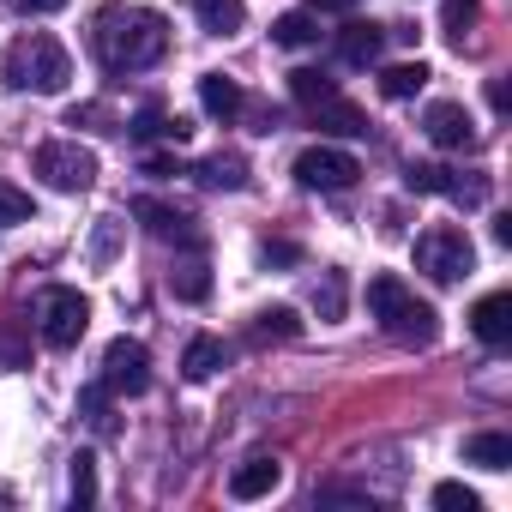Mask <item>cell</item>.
<instances>
[{
  "mask_svg": "<svg viewBox=\"0 0 512 512\" xmlns=\"http://www.w3.org/2000/svg\"><path fill=\"white\" fill-rule=\"evenodd\" d=\"M91 49H97L103 73H145L169 55V19L151 7H103Z\"/></svg>",
  "mask_w": 512,
  "mask_h": 512,
  "instance_id": "1",
  "label": "cell"
},
{
  "mask_svg": "<svg viewBox=\"0 0 512 512\" xmlns=\"http://www.w3.org/2000/svg\"><path fill=\"white\" fill-rule=\"evenodd\" d=\"M368 314L386 326V338H398V344H410V350H428V344L440 338V314H434L428 302H416V290H410L404 278H392V272L368 278Z\"/></svg>",
  "mask_w": 512,
  "mask_h": 512,
  "instance_id": "2",
  "label": "cell"
},
{
  "mask_svg": "<svg viewBox=\"0 0 512 512\" xmlns=\"http://www.w3.org/2000/svg\"><path fill=\"white\" fill-rule=\"evenodd\" d=\"M0 79H7L13 91L61 97V91L73 85V55H67V49H61L55 37L31 31V37H19V43L7 49V61H0Z\"/></svg>",
  "mask_w": 512,
  "mask_h": 512,
  "instance_id": "3",
  "label": "cell"
},
{
  "mask_svg": "<svg viewBox=\"0 0 512 512\" xmlns=\"http://www.w3.org/2000/svg\"><path fill=\"white\" fill-rule=\"evenodd\" d=\"M416 272H428L434 284H458L476 272V247L458 223H434L416 235Z\"/></svg>",
  "mask_w": 512,
  "mask_h": 512,
  "instance_id": "4",
  "label": "cell"
},
{
  "mask_svg": "<svg viewBox=\"0 0 512 512\" xmlns=\"http://www.w3.org/2000/svg\"><path fill=\"white\" fill-rule=\"evenodd\" d=\"M85 326H91V302H85L73 284H49L43 302H37V332H43V344H49V350H73V344L85 338Z\"/></svg>",
  "mask_w": 512,
  "mask_h": 512,
  "instance_id": "5",
  "label": "cell"
},
{
  "mask_svg": "<svg viewBox=\"0 0 512 512\" xmlns=\"http://www.w3.org/2000/svg\"><path fill=\"white\" fill-rule=\"evenodd\" d=\"M37 175L55 193H85V187H97V157L79 139H49V145H37Z\"/></svg>",
  "mask_w": 512,
  "mask_h": 512,
  "instance_id": "6",
  "label": "cell"
},
{
  "mask_svg": "<svg viewBox=\"0 0 512 512\" xmlns=\"http://www.w3.org/2000/svg\"><path fill=\"white\" fill-rule=\"evenodd\" d=\"M356 175H362V163L350 151H338V145H308L296 157V181L308 193H344V187H356Z\"/></svg>",
  "mask_w": 512,
  "mask_h": 512,
  "instance_id": "7",
  "label": "cell"
},
{
  "mask_svg": "<svg viewBox=\"0 0 512 512\" xmlns=\"http://www.w3.org/2000/svg\"><path fill=\"white\" fill-rule=\"evenodd\" d=\"M103 386L121 392V398H139V392L151 386V350H145L139 338H115V344L103 350Z\"/></svg>",
  "mask_w": 512,
  "mask_h": 512,
  "instance_id": "8",
  "label": "cell"
},
{
  "mask_svg": "<svg viewBox=\"0 0 512 512\" xmlns=\"http://www.w3.org/2000/svg\"><path fill=\"white\" fill-rule=\"evenodd\" d=\"M404 187H410V193H446V199H458V205H482V199H488V175H452V169H440V163H410V169H404Z\"/></svg>",
  "mask_w": 512,
  "mask_h": 512,
  "instance_id": "9",
  "label": "cell"
},
{
  "mask_svg": "<svg viewBox=\"0 0 512 512\" xmlns=\"http://www.w3.org/2000/svg\"><path fill=\"white\" fill-rule=\"evenodd\" d=\"M422 133H428L440 151H470V145H476V121H470L464 103H428Z\"/></svg>",
  "mask_w": 512,
  "mask_h": 512,
  "instance_id": "10",
  "label": "cell"
},
{
  "mask_svg": "<svg viewBox=\"0 0 512 512\" xmlns=\"http://www.w3.org/2000/svg\"><path fill=\"white\" fill-rule=\"evenodd\" d=\"M470 332H476L488 350H506V344H512V296H506V290L482 296V302L470 308Z\"/></svg>",
  "mask_w": 512,
  "mask_h": 512,
  "instance_id": "11",
  "label": "cell"
},
{
  "mask_svg": "<svg viewBox=\"0 0 512 512\" xmlns=\"http://www.w3.org/2000/svg\"><path fill=\"white\" fill-rule=\"evenodd\" d=\"M278 482H284V464H278V458H247V464L229 476V494H235V500H266Z\"/></svg>",
  "mask_w": 512,
  "mask_h": 512,
  "instance_id": "12",
  "label": "cell"
},
{
  "mask_svg": "<svg viewBox=\"0 0 512 512\" xmlns=\"http://www.w3.org/2000/svg\"><path fill=\"white\" fill-rule=\"evenodd\" d=\"M380 49H386V31H380V25L350 19V25L338 31V55H344L350 67H374V61H380Z\"/></svg>",
  "mask_w": 512,
  "mask_h": 512,
  "instance_id": "13",
  "label": "cell"
},
{
  "mask_svg": "<svg viewBox=\"0 0 512 512\" xmlns=\"http://www.w3.org/2000/svg\"><path fill=\"white\" fill-rule=\"evenodd\" d=\"M199 109H205L211 121H235V115L247 109V97H241V85H235V79L205 73V79H199Z\"/></svg>",
  "mask_w": 512,
  "mask_h": 512,
  "instance_id": "14",
  "label": "cell"
},
{
  "mask_svg": "<svg viewBox=\"0 0 512 512\" xmlns=\"http://www.w3.org/2000/svg\"><path fill=\"white\" fill-rule=\"evenodd\" d=\"M308 115H314L320 133H338V139H362V133H368V115H362L356 103H344V97H326V103H314Z\"/></svg>",
  "mask_w": 512,
  "mask_h": 512,
  "instance_id": "15",
  "label": "cell"
},
{
  "mask_svg": "<svg viewBox=\"0 0 512 512\" xmlns=\"http://www.w3.org/2000/svg\"><path fill=\"white\" fill-rule=\"evenodd\" d=\"M193 19L211 31V37H235L247 25V0H193Z\"/></svg>",
  "mask_w": 512,
  "mask_h": 512,
  "instance_id": "16",
  "label": "cell"
},
{
  "mask_svg": "<svg viewBox=\"0 0 512 512\" xmlns=\"http://www.w3.org/2000/svg\"><path fill=\"white\" fill-rule=\"evenodd\" d=\"M31 362V320L0 314V368H25Z\"/></svg>",
  "mask_w": 512,
  "mask_h": 512,
  "instance_id": "17",
  "label": "cell"
},
{
  "mask_svg": "<svg viewBox=\"0 0 512 512\" xmlns=\"http://www.w3.org/2000/svg\"><path fill=\"white\" fill-rule=\"evenodd\" d=\"M193 175H199L205 187H229V193H235V187H247V163H241L235 151H217V157H205Z\"/></svg>",
  "mask_w": 512,
  "mask_h": 512,
  "instance_id": "18",
  "label": "cell"
},
{
  "mask_svg": "<svg viewBox=\"0 0 512 512\" xmlns=\"http://www.w3.org/2000/svg\"><path fill=\"white\" fill-rule=\"evenodd\" d=\"M133 217H139L151 235H193L187 217H181L175 205H163V199H133Z\"/></svg>",
  "mask_w": 512,
  "mask_h": 512,
  "instance_id": "19",
  "label": "cell"
},
{
  "mask_svg": "<svg viewBox=\"0 0 512 512\" xmlns=\"http://www.w3.org/2000/svg\"><path fill=\"white\" fill-rule=\"evenodd\" d=\"M464 464L506 470V464H512V440H506V434H470V440H464Z\"/></svg>",
  "mask_w": 512,
  "mask_h": 512,
  "instance_id": "20",
  "label": "cell"
},
{
  "mask_svg": "<svg viewBox=\"0 0 512 512\" xmlns=\"http://www.w3.org/2000/svg\"><path fill=\"white\" fill-rule=\"evenodd\" d=\"M272 43L308 49V43H320V19L314 13H284V19H272Z\"/></svg>",
  "mask_w": 512,
  "mask_h": 512,
  "instance_id": "21",
  "label": "cell"
},
{
  "mask_svg": "<svg viewBox=\"0 0 512 512\" xmlns=\"http://www.w3.org/2000/svg\"><path fill=\"white\" fill-rule=\"evenodd\" d=\"M422 85H428V67H422V61H398V67H386V73H380V91H386L392 103L416 97Z\"/></svg>",
  "mask_w": 512,
  "mask_h": 512,
  "instance_id": "22",
  "label": "cell"
},
{
  "mask_svg": "<svg viewBox=\"0 0 512 512\" xmlns=\"http://www.w3.org/2000/svg\"><path fill=\"white\" fill-rule=\"evenodd\" d=\"M217 368H223V338H193L187 356H181V374L187 380H211Z\"/></svg>",
  "mask_w": 512,
  "mask_h": 512,
  "instance_id": "23",
  "label": "cell"
},
{
  "mask_svg": "<svg viewBox=\"0 0 512 512\" xmlns=\"http://www.w3.org/2000/svg\"><path fill=\"white\" fill-rule=\"evenodd\" d=\"M290 97H296L302 109H314V103L338 97V85H332L326 73H314V67H296V73H290Z\"/></svg>",
  "mask_w": 512,
  "mask_h": 512,
  "instance_id": "24",
  "label": "cell"
},
{
  "mask_svg": "<svg viewBox=\"0 0 512 512\" xmlns=\"http://www.w3.org/2000/svg\"><path fill=\"white\" fill-rule=\"evenodd\" d=\"M169 284H175V296H181V302H205V296H211V272H205V260L175 266V272H169Z\"/></svg>",
  "mask_w": 512,
  "mask_h": 512,
  "instance_id": "25",
  "label": "cell"
},
{
  "mask_svg": "<svg viewBox=\"0 0 512 512\" xmlns=\"http://www.w3.org/2000/svg\"><path fill=\"white\" fill-rule=\"evenodd\" d=\"M253 338H302L296 308H266V314H260V326H253Z\"/></svg>",
  "mask_w": 512,
  "mask_h": 512,
  "instance_id": "26",
  "label": "cell"
},
{
  "mask_svg": "<svg viewBox=\"0 0 512 512\" xmlns=\"http://www.w3.org/2000/svg\"><path fill=\"white\" fill-rule=\"evenodd\" d=\"M13 223H31V193L0 181V229H13Z\"/></svg>",
  "mask_w": 512,
  "mask_h": 512,
  "instance_id": "27",
  "label": "cell"
},
{
  "mask_svg": "<svg viewBox=\"0 0 512 512\" xmlns=\"http://www.w3.org/2000/svg\"><path fill=\"white\" fill-rule=\"evenodd\" d=\"M91 500H97V458L79 452L73 458V506H91Z\"/></svg>",
  "mask_w": 512,
  "mask_h": 512,
  "instance_id": "28",
  "label": "cell"
},
{
  "mask_svg": "<svg viewBox=\"0 0 512 512\" xmlns=\"http://www.w3.org/2000/svg\"><path fill=\"white\" fill-rule=\"evenodd\" d=\"M434 506H440V512H476L482 500H476V488H464V482H434Z\"/></svg>",
  "mask_w": 512,
  "mask_h": 512,
  "instance_id": "29",
  "label": "cell"
},
{
  "mask_svg": "<svg viewBox=\"0 0 512 512\" xmlns=\"http://www.w3.org/2000/svg\"><path fill=\"white\" fill-rule=\"evenodd\" d=\"M314 308H320V320H338V314H344V272H326V284H320Z\"/></svg>",
  "mask_w": 512,
  "mask_h": 512,
  "instance_id": "30",
  "label": "cell"
},
{
  "mask_svg": "<svg viewBox=\"0 0 512 512\" xmlns=\"http://www.w3.org/2000/svg\"><path fill=\"white\" fill-rule=\"evenodd\" d=\"M79 410H85V422H91L97 434H109V386H85Z\"/></svg>",
  "mask_w": 512,
  "mask_h": 512,
  "instance_id": "31",
  "label": "cell"
},
{
  "mask_svg": "<svg viewBox=\"0 0 512 512\" xmlns=\"http://www.w3.org/2000/svg\"><path fill=\"white\" fill-rule=\"evenodd\" d=\"M470 19H476V0H446V37H452V43H464Z\"/></svg>",
  "mask_w": 512,
  "mask_h": 512,
  "instance_id": "32",
  "label": "cell"
},
{
  "mask_svg": "<svg viewBox=\"0 0 512 512\" xmlns=\"http://www.w3.org/2000/svg\"><path fill=\"white\" fill-rule=\"evenodd\" d=\"M133 133H139V139H169V115H163V109L151 103V109H139V121H133Z\"/></svg>",
  "mask_w": 512,
  "mask_h": 512,
  "instance_id": "33",
  "label": "cell"
},
{
  "mask_svg": "<svg viewBox=\"0 0 512 512\" xmlns=\"http://www.w3.org/2000/svg\"><path fill=\"white\" fill-rule=\"evenodd\" d=\"M260 253H266V266H296V260H302V247H296V241H266Z\"/></svg>",
  "mask_w": 512,
  "mask_h": 512,
  "instance_id": "34",
  "label": "cell"
},
{
  "mask_svg": "<svg viewBox=\"0 0 512 512\" xmlns=\"http://www.w3.org/2000/svg\"><path fill=\"white\" fill-rule=\"evenodd\" d=\"M19 7H25V13H37V19H43V13H61V7H67V0H19Z\"/></svg>",
  "mask_w": 512,
  "mask_h": 512,
  "instance_id": "35",
  "label": "cell"
},
{
  "mask_svg": "<svg viewBox=\"0 0 512 512\" xmlns=\"http://www.w3.org/2000/svg\"><path fill=\"white\" fill-rule=\"evenodd\" d=\"M145 175H181L175 157H145Z\"/></svg>",
  "mask_w": 512,
  "mask_h": 512,
  "instance_id": "36",
  "label": "cell"
},
{
  "mask_svg": "<svg viewBox=\"0 0 512 512\" xmlns=\"http://www.w3.org/2000/svg\"><path fill=\"white\" fill-rule=\"evenodd\" d=\"M488 103H494V115H506V103H512V97H506V85H500V79L488 85Z\"/></svg>",
  "mask_w": 512,
  "mask_h": 512,
  "instance_id": "37",
  "label": "cell"
},
{
  "mask_svg": "<svg viewBox=\"0 0 512 512\" xmlns=\"http://www.w3.org/2000/svg\"><path fill=\"white\" fill-rule=\"evenodd\" d=\"M314 7H350V0H314Z\"/></svg>",
  "mask_w": 512,
  "mask_h": 512,
  "instance_id": "38",
  "label": "cell"
}]
</instances>
